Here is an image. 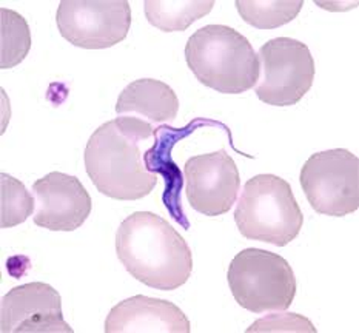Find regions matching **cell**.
I'll list each match as a JSON object with an SVG mask.
<instances>
[{
	"mask_svg": "<svg viewBox=\"0 0 359 333\" xmlns=\"http://www.w3.org/2000/svg\"><path fill=\"white\" fill-rule=\"evenodd\" d=\"M60 36L85 50H104L122 42L131 27L127 0H62L56 13Z\"/></svg>",
	"mask_w": 359,
	"mask_h": 333,
	"instance_id": "ba28073f",
	"label": "cell"
},
{
	"mask_svg": "<svg viewBox=\"0 0 359 333\" xmlns=\"http://www.w3.org/2000/svg\"><path fill=\"white\" fill-rule=\"evenodd\" d=\"M227 281L236 303L256 315L287 311L298 290L287 259L262 249L239 252L230 262Z\"/></svg>",
	"mask_w": 359,
	"mask_h": 333,
	"instance_id": "5b68a950",
	"label": "cell"
},
{
	"mask_svg": "<svg viewBox=\"0 0 359 333\" xmlns=\"http://www.w3.org/2000/svg\"><path fill=\"white\" fill-rule=\"evenodd\" d=\"M105 333H190L191 324L167 299L136 295L116 304L105 320Z\"/></svg>",
	"mask_w": 359,
	"mask_h": 333,
	"instance_id": "7c38bea8",
	"label": "cell"
},
{
	"mask_svg": "<svg viewBox=\"0 0 359 333\" xmlns=\"http://www.w3.org/2000/svg\"><path fill=\"white\" fill-rule=\"evenodd\" d=\"M185 60L202 85L222 95H242L259 81L261 64L252 43L227 25H205L193 33Z\"/></svg>",
	"mask_w": 359,
	"mask_h": 333,
	"instance_id": "3957f363",
	"label": "cell"
},
{
	"mask_svg": "<svg viewBox=\"0 0 359 333\" xmlns=\"http://www.w3.org/2000/svg\"><path fill=\"white\" fill-rule=\"evenodd\" d=\"M116 253L135 280L156 290H176L193 272L189 244L168 221L151 212H135L121 222Z\"/></svg>",
	"mask_w": 359,
	"mask_h": 333,
	"instance_id": "7a4b0ae2",
	"label": "cell"
},
{
	"mask_svg": "<svg viewBox=\"0 0 359 333\" xmlns=\"http://www.w3.org/2000/svg\"><path fill=\"white\" fill-rule=\"evenodd\" d=\"M145 15L150 25L163 33L185 31L194 22L205 18L216 5L215 0H147Z\"/></svg>",
	"mask_w": 359,
	"mask_h": 333,
	"instance_id": "5bb4252c",
	"label": "cell"
},
{
	"mask_svg": "<svg viewBox=\"0 0 359 333\" xmlns=\"http://www.w3.org/2000/svg\"><path fill=\"white\" fill-rule=\"evenodd\" d=\"M185 195L193 210L201 215L221 216L230 212L241 190L236 162L222 150L199 154L185 162Z\"/></svg>",
	"mask_w": 359,
	"mask_h": 333,
	"instance_id": "9c48e42d",
	"label": "cell"
},
{
	"mask_svg": "<svg viewBox=\"0 0 359 333\" xmlns=\"http://www.w3.org/2000/svg\"><path fill=\"white\" fill-rule=\"evenodd\" d=\"M235 222L250 241L285 247L301 233L304 215L290 184L276 175H257L242 189Z\"/></svg>",
	"mask_w": 359,
	"mask_h": 333,
	"instance_id": "277c9868",
	"label": "cell"
},
{
	"mask_svg": "<svg viewBox=\"0 0 359 333\" xmlns=\"http://www.w3.org/2000/svg\"><path fill=\"white\" fill-rule=\"evenodd\" d=\"M114 110L148 123L173 122L179 111L175 90L158 79H137L122 90Z\"/></svg>",
	"mask_w": 359,
	"mask_h": 333,
	"instance_id": "4fadbf2b",
	"label": "cell"
},
{
	"mask_svg": "<svg viewBox=\"0 0 359 333\" xmlns=\"http://www.w3.org/2000/svg\"><path fill=\"white\" fill-rule=\"evenodd\" d=\"M257 57L262 76L255 93L264 104L292 107L310 91L316 68L306 43L292 37L271 39L261 46Z\"/></svg>",
	"mask_w": 359,
	"mask_h": 333,
	"instance_id": "52a82bcc",
	"label": "cell"
},
{
	"mask_svg": "<svg viewBox=\"0 0 359 333\" xmlns=\"http://www.w3.org/2000/svg\"><path fill=\"white\" fill-rule=\"evenodd\" d=\"M0 227L11 229L25 222L36 208V199L19 179L0 175Z\"/></svg>",
	"mask_w": 359,
	"mask_h": 333,
	"instance_id": "e0dca14e",
	"label": "cell"
},
{
	"mask_svg": "<svg viewBox=\"0 0 359 333\" xmlns=\"http://www.w3.org/2000/svg\"><path fill=\"white\" fill-rule=\"evenodd\" d=\"M4 333H73L64 320L59 292L45 283H28L11 289L0 303Z\"/></svg>",
	"mask_w": 359,
	"mask_h": 333,
	"instance_id": "30bf717a",
	"label": "cell"
},
{
	"mask_svg": "<svg viewBox=\"0 0 359 333\" xmlns=\"http://www.w3.org/2000/svg\"><path fill=\"white\" fill-rule=\"evenodd\" d=\"M301 187L319 215L342 218L359 208V159L344 149L311 154L301 168Z\"/></svg>",
	"mask_w": 359,
	"mask_h": 333,
	"instance_id": "8992f818",
	"label": "cell"
},
{
	"mask_svg": "<svg viewBox=\"0 0 359 333\" xmlns=\"http://www.w3.org/2000/svg\"><path fill=\"white\" fill-rule=\"evenodd\" d=\"M253 332H301L316 333V327L309 318L298 313H273L255 321L247 329V333Z\"/></svg>",
	"mask_w": 359,
	"mask_h": 333,
	"instance_id": "ac0fdd59",
	"label": "cell"
},
{
	"mask_svg": "<svg viewBox=\"0 0 359 333\" xmlns=\"http://www.w3.org/2000/svg\"><path fill=\"white\" fill-rule=\"evenodd\" d=\"M154 136L151 123L121 116L102 123L85 147V170L102 195L118 201H137L150 195L158 175L145 164L142 144Z\"/></svg>",
	"mask_w": 359,
	"mask_h": 333,
	"instance_id": "6da1fadb",
	"label": "cell"
},
{
	"mask_svg": "<svg viewBox=\"0 0 359 333\" xmlns=\"http://www.w3.org/2000/svg\"><path fill=\"white\" fill-rule=\"evenodd\" d=\"M34 224L50 231H74L93 210L87 189L76 176L51 172L33 184Z\"/></svg>",
	"mask_w": 359,
	"mask_h": 333,
	"instance_id": "8fae6325",
	"label": "cell"
},
{
	"mask_svg": "<svg viewBox=\"0 0 359 333\" xmlns=\"http://www.w3.org/2000/svg\"><path fill=\"white\" fill-rule=\"evenodd\" d=\"M31 50L28 22L14 10H0V68L20 65Z\"/></svg>",
	"mask_w": 359,
	"mask_h": 333,
	"instance_id": "2e32d148",
	"label": "cell"
},
{
	"mask_svg": "<svg viewBox=\"0 0 359 333\" xmlns=\"http://www.w3.org/2000/svg\"><path fill=\"white\" fill-rule=\"evenodd\" d=\"M236 10L245 23L259 29H275L298 18L304 0H236Z\"/></svg>",
	"mask_w": 359,
	"mask_h": 333,
	"instance_id": "9a60e30c",
	"label": "cell"
}]
</instances>
